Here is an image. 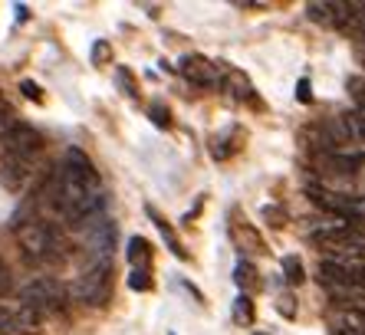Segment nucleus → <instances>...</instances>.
<instances>
[{
    "label": "nucleus",
    "instance_id": "obj_8",
    "mask_svg": "<svg viewBox=\"0 0 365 335\" xmlns=\"http://www.w3.org/2000/svg\"><path fill=\"white\" fill-rule=\"evenodd\" d=\"M178 69H181V76L185 79H191L195 86H217L221 83V69L214 66L211 59H204V56H181V63H178Z\"/></svg>",
    "mask_w": 365,
    "mask_h": 335
},
{
    "label": "nucleus",
    "instance_id": "obj_26",
    "mask_svg": "<svg viewBox=\"0 0 365 335\" xmlns=\"http://www.w3.org/2000/svg\"><path fill=\"white\" fill-rule=\"evenodd\" d=\"M20 89H24V96H26V99L43 102V93H40V86H36V83H30V79H24V83H20Z\"/></svg>",
    "mask_w": 365,
    "mask_h": 335
},
{
    "label": "nucleus",
    "instance_id": "obj_29",
    "mask_svg": "<svg viewBox=\"0 0 365 335\" xmlns=\"http://www.w3.org/2000/svg\"><path fill=\"white\" fill-rule=\"evenodd\" d=\"M277 309H280L283 316H297V309H293V299H289V296H280V302H277Z\"/></svg>",
    "mask_w": 365,
    "mask_h": 335
},
{
    "label": "nucleus",
    "instance_id": "obj_16",
    "mask_svg": "<svg viewBox=\"0 0 365 335\" xmlns=\"http://www.w3.org/2000/svg\"><path fill=\"white\" fill-rule=\"evenodd\" d=\"M148 214H152V220H155V224H158V230H162V237H165V240H168L171 253H175V257H181V260H185L187 253H185V250H181V243H178V237L171 234V227H168V224H165V220H162V217H158V214H155V210H152V207H148Z\"/></svg>",
    "mask_w": 365,
    "mask_h": 335
},
{
    "label": "nucleus",
    "instance_id": "obj_2",
    "mask_svg": "<svg viewBox=\"0 0 365 335\" xmlns=\"http://www.w3.org/2000/svg\"><path fill=\"white\" fill-rule=\"evenodd\" d=\"M17 243L30 263L56 260V253H60V237H56V230L46 220H24V224H17Z\"/></svg>",
    "mask_w": 365,
    "mask_h": 335
},
{
    "label": "nucleus",
    "instance_id": "obj_22",
    "mask_svg": "<svg viewBox=\"0 0 365 335\" xmlns=\"http://www.w3.org/2000/svg\"><path fill=\"white\" fill-rule=\"evenodd\" d=\"M128 286L132 289H152V269H132V277H128Z\"/></svg>",
    "mask_w": 365,
    "mask_h": 335
},
{
    "label": "nucleus",
    "instance_id": "obj_18",
    "mask_svg": "<svg viewBox=\"0 0 365 335\" xmlns=\"http://www.w3.org/2000/svg\"><path fill=\"white\" fill-rule=\"evenodd\" d=\"M234 319L247 322V326L254 322V299H250V296H244V293L237 296V302H234Z\"/></svg>",
    "mask_w": 365,
    "mask_h": 335
},
{
    "label": "nucleus",
    "instance_id": "obj_28",
    "mask_svg": "<svg viewBox=\"0 0 365 335\" xmlns=\"http://www.w3.org/2000/svg\"><path fill=\"white\" fill-rule=\"evenodd\" d=\"M297 99H299V102H313V93H309V79H299V86H297Z\"/></svg>",
    "mask_w": 365,
    "mask_h": 335
},
{
    "label": "nucleus",
    "instance_id": "obj_6",
    "mask_svg": "<svg viewBox=\"0 0 365 335\" xmlns=\"http://www.w3.org/2000/svg\"><path fill=\"white\" fill-rule=\"evenodd\" d=\"M86 230V247L93 253V260H112V250H115V224L109 217L96 214L89 224H83Z\"/></svg>",
    "mask_w": 365,
    "mask_h": 335
},
{
    "label": "nucleus",
    "instance_id": "obj_11",
    "mask_svg": "<svg viewBox=\"0 0 365 335\" xmlns=\"http://www.w3.org/2000/svg\"><path fill=\"white\" fill-rule=\"evenodd\" d=\"M234 283L240 286L244 296H254L257 289H264V279H260V273L254 269L250 260H237V267H234Z\"/></svg>",
    "mask_w": 365,
    "mask_h": 335
},
{
    "label": "nucleus",
    "instance_id": "obj_14",
    "mask_svg": "<svg viewBox=\"0 0 365 335\" xmlns=\"http://www.w3.org/2000/svg\"><path fill=\"white\" fill-rule=\"evenodd\" d=\"M306 17L313 20V24L332 26V4H319V0H309V4H306Z\"/></svg>",
    "mask_w": 365,
    "mask_h": 335
},
{
    "label": "nucleus",
    "instance_id": "obj_17",
    "mask_svg": "<svg viewBox=\"0 0 365 335\" xmlns=\"http://www.w3.org/2000/svg\"><path fill=\"white\" fill-rule=\"evenodd\" d=\"M280 267H283V277H287V283H297L299 286L306 279V269H303V263H299L297 257H283Z\"/></svg>",
    "mask_w": 365,
    "mask_h": 335
},
{
    "label": "nucleus",
    "instance_id": "obj_24",
    "mask_svg": "<svg viewBox=\"0 0 365 335\" xmlns=\"http://www.w3.org/2000/svg\"><path fill=\"white\" fill-rule=\"evenodd\" d=\"M148 115H152V122H155V125H158V128H168V125H171V118H168V109H165L162 102H155L152 109H148Z\"/></svg>",
    "mask_w": 365,
    "mask_h": 335
},
{
    "label": "nucleus",
    "instance_id": "obj_20",
    "mask_svg": "<svg viewBox=\"0 0 365 335\" xmlns=\"http://www.w3.org/2000/svg\"><path fill=\"white\" fill-rule=\"evenodd\" d=\"M14 125H17V118H14V109H10L7 96L0 93V138H4V135H7Z\"/></svg>",
    "mask_w": 365,
    "mask_h": 335
},
{
    "label": "nucleus",
    "instance_id": "obj_1",
    "mask_svg": "<svg viewBox=\"0 0 365 335\" xmlns=\"http://www.w3.org/2000/svg\"><path fill=\"white\" fill-rule=\"evenodd\" d=\"M53 204L73 227H83L102 214V181L99 171L79 148H69L63 155V165L56 171Z\"/></svg>",
    "mask_w": 365,
    "mask_h": 335
},
{
    "label": "nucleus",
    "instance_id": "obj_19",
    "mask_svg": "<svg viewBox=\"0 0 365 335\" xmlns=\"http://www.w3.org/2000/svg\"><path fill=\"white\" fill-rule=\"evenodd\" d=\"M329 168L336 175H352L359 168V158L356 155H352V158H349V155H329Z\"/></svg>",
    "mask_w": 365,
    "mask_h": 335
},
{
    "label": "nucleus",
    "instance_id": "obj_21",
    "mask_svg": "<svg viewBox=\"0 0 365 335\" xmlns=\"http://www.w3.org/2000/svg\"><path fill=\"white\" fill-rule=\"evenodd\" d=\"M17 332V309L0 306V335H14Z\"/></svg>",
    "mask_w": 365,
    "mask_h": 335
},
{
    "label": "nucleus",
    "instance_id": "obj_10",
    "mask_svg": "<svg viewBox=\"0 0 365 335\" xmlns=\"http://www.w3.org/2000/svg\"><path fill=\"white\" fill-rule=\"evenodd\" d=\"M332 335H365V309H346L332 316Z\"/></svg>",
    "mask_w": 365,
    "mask_h": 335
},
{
    "label": "nucleus",
    "instance_id": "obj_4",
    "mask_svg": "<svg viewBox=\"0 0 365 335\" xmlns=\"http://www.w3.org/2000/svg\"><path fill=\"white\" fill-rule=\"evenodd\" d=\"M112 286V260H93L89 267L79 273L76 286H73V296L79 302H89V306H99L106 302Z\"/></svg>",
    "mask_w": 365,
    "mask_h": 335
},
{
    "label": "nucleus",
    "instance_id": "obj_7",
    "mask_svg": "<svg viewBox=\"0 0 365 335\" xmlns=\"http://www.w3.org/2000/svg\"><path fill=\"white\" fill-rule=\"evenodd\" d=\"M230 240L237 243L244 253H254V257H260V253H267V243L264 237L257 234V227L250 224L247 217H240V210H230Z\"/></svg>",
    "mask_w": 365,
    "mask_h": 335
},
{
    "label": "nucleus",
    "instance_id": "obj_9",
    "mask_svg": "<svg viewBox=\"0 0 365 335\" xmlns=\"http://www.w3.org/2000/svg\"><path fill=\"white\" fill-rule=\"evenodd\" d=\"M30 177H34V161L4 155V161H0V185L7 187V191H24Z\"/></svg>",
    "mask_w": 365,
    "mask_h": 335
},
{
    "label": "nucleus",
    "instance_id": "obj_31",
    "mask_svg": "<svg viewBox=\"0 0 365 335\" xmlns=\"http://www.w3.org/2000/svg\"><path fill=\"white\" fill-rule=\"evenodd\" d=\"M257 335H267V332H257Z\"/></svg>",
    "mask_w": 365,
    "mask_h": 335
},
{
    "label": "nucleus",
    "instance_id": "obj_15",
    "mask_svg": "<svg viewBox=\"0 0 365 335\" xmlns=\"http://www.w3.org/2000/svg\"><path fill=\"white\" fill-rule=\"evenodd\" d=\"M264 220L273 227V230H283L289 224V214L280 207V204H264Z\"/></svg>",
    "mask_w": 365,
    "mask_h": 335
},
{
    "label": "nucleus",
    "instance_id": "obj_5",
    "mask_svg": "<svg viewBox=\"0 0 365 335\" xmlns=\"http://www.w3.org/2000/svg\"><path fill=\"white\" fill-rule=\"evenodd\" d=\"M0 148H4V155H10V158L34 161L36 155L43 151V135L36 132V128L24 125V122H17V125L0 138Z\"/></svg>",
    "mask_w": 365,
    "mask_h": 335
},
{
    "label": "nucleus",
    "instance_id": "obj_25",
    "mask_svg": "<svg viewBox=\"0 0 365 335\" xmlns=\"http://www.w3.org/2000/svg\"><path fill=\"white\" fill-rule=\"evenodd\" d=\"M10 289H14V273H10L7 260L0 257V296H7Z\"/></svg>",
    "mask_w": 365,
    "mask_h": 335
},
{
    "label": "nucleus",
    "instance_id": "obj_12",
    "mask_svg": "<svg viewBox=\"0 0 365 335\" xmlns=\"http://www.w3.org/2000/svg\"><path fill=\"white\" fill-rule=\"evenodd\" d=\"M224 86L230 89V96L234 99H240V102H257V96H254V86H250V79H247L244 73H237V69H227L224 73Z\"/></svg>",
    "mask_w": 365,
    "mask_h": 335
},
{
    "label": "nucleus",
    "instance_id": "obj_13",
    "mask_svg": "<svg viewBox=\"0 0 365 335\" xmlns=\"http://www.w3.org/2000/svg\"><path fill=\"white\" fill-rule=\"evenodd\" d=\"M128 263H132V269H152V247L145 237L128 240Z\"/></svg>",
    "mask_w": 365,
    "mask_h": 335
},
{
    "label": "nucleus",
    "instance_id": "obj_30",
    "mask_svg": "<svg viewBox=\"0 0 365 335\" xmlns=\"http://www.w3.org/2000/svg\"><path fill=\"white\" fill-rule=\"evenodd\" d=\"M119 83L125 86V93H128V96H138V93H135V86H132V76H128V69H119Z\"/></svg>",
    "mask_w": 365,
    "mask_h": 335
},
{
    "label": "nucleus",
    "instance_id": "obj_23",
    "mask_svg": "<svg viewBox=\"0 0 365 335\" xmlns=\"http://www.w3.org/2000/svg\"><path fill=\"white\" fill-rule=\"evenodd\" d=\"M349 286L365 289V263H349Z\"/></svg>",
    "mask_w": 365,
    "mask_h": 335
},
{
    "label": "nucleus",
    "instance_id": "obj_3",
    "mask_svg": "<svg viewBox=\"0 0 365 335\" xmlns=\"http://www.w3.org/2000/svg\"><path fill=\"white\" fill-rule=\"evenodd\" d=\"M20 306L40 312V316L56 312V309L66 306V286H63L60 279H53V277H36L20 289Z\"/></svg>",
    "mask_w": 365,
    "mask_h": 335
},
{
    "label": "nucleus",
    "instance_id": "obj_27",
    "mask_svg": "<svg viewBox=\"0 0 365 335\" xmlns=\"http://www.w3.org/2000/svg\"><path fill=\"white\" fill-rule=\"evenodd\" d=\"M109 56H112L109 43H96V50H93V59H96V63H106Z\"/></svg>",
    "mask_w": 365,
    "mask_h": 335
}]
</instances>
